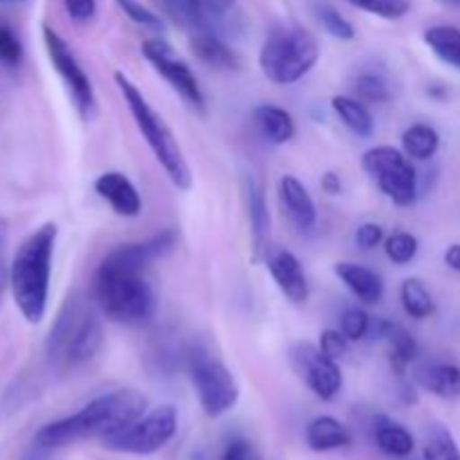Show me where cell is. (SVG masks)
<instances>
[{"label":"cell","instance_id":"cell-1","mask_svg":"<svg viewBox=\"0 0 460 460\" xmlns=\"http://www.w3.org/2000/svg\"><path fill=\"white\" fill-rule=\"evenodd\" d=\"M146 413V398L133 389H117L90 400L84 409L61 420L48 422L36 431L34 443L45 449L67 447L85 438H108L126 429Z\"/></svg>","mask_w":460,"mask_h":460},{"label":"cell","instance_id":"cell-2","mask_svg":"<svg viewBox=\"0 0 460 460\" xmlns=\"http://www.w3.org/2000/svg\"><path fill=\"white\" fill-rule=\"evenodd\" d=\"M57 236V223H45L36 227L18 245L9 265V290H12L13 304L30 323H40L48 313Z\"/></svg>","mask_w":460,"mask_h":460},{"label":"cell","instance_id":"cell-3","mask_svg":"<svg viewBox=\"0 0 460 460\" xmlns=\"http://www.w3.org/2000/svg\"><path fill=\"white\" fill-rule=\"evenodd\" d=\"M115 84L117 88H119L121 97H124L126 106H128L130 115H133L135 126H137V130L142 133V137L146 139L148 148L153 151L155 160L160 162L164 173L169 175L173 187H178L180 191H189L193 182L191 166H189L187 157H184L175 135L171 133V128L166 126L164 117L148 103V99L144 97L139 85L135 84L128 75L117 70Z\"/></svg>","mask_w":460,"mask_h":460},{"label":"cell","instance_id":"cell-4","mask_svg":"<svg viewBox=\"0 0 460 460\" xmlns=\"http://www.w3.org/2000/svg\"><path fill=\"white\" fill-rule=\"evenodd\" d=\"M93 295L108 319L124 326H146L157 313V296L144 272L99 263L93 279Z\"/></svg>","mask_w":460,"mask_h":460},{"label":"cell","instance_id":"cell-5","mask_svg":"<svg viewBox=\"0 0 460 460\" xmlns=\"http://www.w3.org/2000/svg\"><path fill=\"white\" fill-rule=\"evenodd\" d=\"M322 49L313 31L299 25H279L265 36L259 66L274 85H292L317 66Z\"/></svg>","mask_w":460,"mask_h":460},{"label":"cell","instance_id":"cell-6","mask_svg":"<svg viewBox=\"0 0 460 460\" xmlns=\"http://www.w3.org/2000/svg\"><path fill=\"white\" fill-rule=\"evenodd\" d=\"M362 169L377 182L380 191L398 207L418 200V173L411 157L394 146H373L362 155Z\"/></svg>","mask_w":460,"mask_h":460},{"label":"cell","instance_id":"cell-7","mask_svg":"<svg viewBox=\"0 0 460 460\" xmlns=\"http://www.w3.org/2000/svg\"><path fill=\"white\" fill-rule=\"evenodd\" d=\"M189 377L198 394L202 411L209 418H220L236 407L241 398L236 377L232 376L227 367L220 359L196 350L189 358Z\"/></svg>","mask_w":460,"mask_h":460},{"label":"cell","instance_id":"cell-8","mask_svg":"<svg viewBox=\"0 0 460 460\" xmlns=\"http://www.w3.org/2000/svg\"><path fill=\"white\" fill-rule=\"evenodd\" d=\"M175 431H178V411L171 404H162V407L144 413L126 429L103 438V445L112 452L151 456L173 440Z\"/></svg>","mask_w":460,"mask_h":460},{"label":"cell","instance_id":"cell-9","mask_svg":"<svg viewBox=\"0 0 460 460\" xmlns=\"http://www.w3.org/2000/svg\"><path fill=\"white\" fill-rule=\"evenodd\" d=\"M43 43L48 49V57L52 61L54 70L61 76V81L66 84L67 93H70L72 103H75L76 112L81 115L84 121H93L97 117L99 106H97V94H94L93 81L85 75V70L81 67L79 58L75 57L72 48L67 45V40L58 34L54 27L43 25Z\"/></svg>","mask_w":460,"mask_h":460},{"label":"cell","instance_id":"cell-10","mask_svg":"<svg viewBox=\"0 0 460 460\" xmlns=\"http://www.w3.org/2000/svg\"><path fill=\"white\" fill-rule=\"evenodd\" d=\"M142 57L155 67L157 75L184 99L198 112H205V94H202L198 76L193 75L191 66L175 54L171 43L160 36H153L142 43Z\"/></svg>","mask_w":460,"mask_h":460},{"label":"cell","instance_id":"cell-11","mask_svg":"<svg viewBox=\"0 0 460 460\" xmlns=\"http://www.w3.org/2000/svg\"><path fill=\"white\" fill-rule=\"evenodd\" d=\"M290 362L319 400L331 402V400L340 395L341 386H344V376H341L340 364L335 359L326 358L313 344L301 341V344L292 346Z\"/></svg>","mask_w":460,"mask_h":460},{"label":"cell","instance_id":"cell-12","mask_svg":"<svg viewBox=\"0 0 460 460\" xmlns=\"http://www.w3.org/2000/svg\"><path fill=\"white\" fill-rule=\"evenodd\" d=\"M175 245H178V234L173 229H164V232L155 234V236L146 238V241L126 243V245L115 247L112 252H108L102 263L119 270H128V272H144L148 265L171 254Z\"/></svg>","mask_w":460,"mask_h":460},{"label":"cell","instance_id":"cell-13","mask_svg":"<svg viewBox=\"0 0 460 460\" xmlns=\"http://www.w3.org/2000/svg\"><path fill=\"white\" fill-rule=\"evenodd\" d=\"M268 270L272 281L277 283V288L281 290V295L286 296L288 301L301 305L310 299L308 277H305L301 261L296 259L292 252H272V254L268 256Z\"/></svg>","mask_w":460,"mask_h":460},{"label":"cell","instance_id":"cell-14","mask_svg":"<svg viewBox=\"0 0 460 460\" xmlns=\"http://www.w3.org/2000/svg\"><path fill=\"white\" fill-rule=\"evenodd\" d=\"M94 191L99 193V198L111 205V209L115 211L121 218H137L144 209L142 196H139L137 187L130 182L128 175H124L121 171H106V173L99 175L94 180Z\"/></svg>","mask_w":460,"mask_h":460},{"label":"cell","instance_id":"cell-15","mask_svg":"<svg viewBox=\"0 0 460 460\" xmlns=\"http://www.w3.org/2000/svg\"><path fill=\"white\" fill-rule=\"evenodd\" d=\"M103 344V323L94 313H81L75 332L63 350V362L67 367H81L99 353Z\"/></svg>","mask_w":460,"mask_h":460},{"label":"cell","instance_id":"cell-16","mask_svg":"<svg viewBox=\"0 0 460 460\" xmlns=\"http://www.w3.org/2000/svg\"><path fill=\"white\" fill-rule=\"evenodd\" d=\"M335 274L349 288L350 295L362 301V304L376 305L385 296V281H382L376 270L367 268V265L340 261V263H335Z\"/></svg>","mask_w":460,"mask_h":460},{"label":"cell","instance_id":"cell-17","mask_svg":"<svg viewBox=\"0 0 460 460\" xmlns=\"http://www.w3.org/2000/svg\"><path fill=\"white\" fill-rule=\"evenodd\" d=\"M279 198H281V205L286 207L288 216L296 227L305 232V229H313L317 225V205L299 178L283 175L279 180Z\"/></svg>","mask_w":460,"mask_h":460},{"label":"cell","instance_id":"cell-18","mask_svg":"<svg viewBox=\"0 0 460 460\" xmlns=\"http://www.w3.org/2000/svg\"><path fill=\"white\" fill-rule=\"evenodd\" d=\"M245 200H247V218H250V227H252L254 259H261V256L268 252L272 220H270V209H268V200H265L263 189L259 187V182H256L254 178L245 180Z\"/></svg>","mask_w":460,"mask_h":460},{"label":"cell","instance_id":"cell-19","mask_svg":"<svg viewBox=\"0 0 460 460\" xmlns=\"http://www.w3.org/2000/svg\"><path fill=\"white\" fill-rule=\"evenodd\" d=\"M416 385L443 400L460 398V367L449 362L422 364L416 371Z\"/></svg>","mask_w":460,"mask_h":460},{"label":"cell","instance_id":"cell-20","mask_svg":"<svg viewBox=\"0 0 460 460\" xmlns=\"http://www.w3.org/2000/svg\"><path fill=\"white\" fill-rule=\"evenodd\" d=\"M305 443L313 452H335L353 443L349 427L332 416H319L305 427Z\"/></svg>","mask_w":460,"mask_h":460},{"label":"cell","instance_id":"cell-21","mask_svg":"<svg viewBox=\"0 0 460 460\" xmlns=\"http://www.w3.org/2000/svg\"><path fill=\"white\" fill-rule=\"evenodd\" d=\"M191 52L216 70H238L241 67V57L236 54V49H232L223 39L209 34V31H198L196 36H191Z\"/></svg>","mask_w":460,"mask_h":460},{"label":"cell","instance_id":"cell-22","mask_svg":"<svg viewBox=\"0 0 460 460\" xmlns=\"http://www.w3.org/2000/svg\"><path fill=\"white\" fill-rule=\"evenodd\" d=\"M254 121L261 128L263 137L268 142L277 144H288L296 135V124L295 117L281 106H274V103H261L254 111Z\"/></svg>","mask_w":460,"mask_h":460},{"label":"cell","instance_id":"cell-23","mask_svg":"<svg viewBox=\"0 0 460 460\" xmlns=\"http://www.w3.org/2000/svg\"><path fill=\"white\" fill-rule=\"evenodd\" d=\"M332 112L340 117L341 124L358 137H371L376 133V119H373L371 111L362 99L349 97V94H337L331 99Z\"/></svg>","mask_w":460,"mask_h":460},{"label":"cell","instance_id":"cell-24","mask_svg":"<svg viewBox=\"0 0 460 460\" xmlns=\"http://www.w3.org/2000/svg\"><path fill=\"white\" fill-rule=\"evenodd\" d=\"M376 445L382 454L395 458L411 456L413 449H416V440H413L411 431L385 416L376 420Z\"/></svg>","mask_w":460,"mask_h":460},{"label":"cell","instance_id":"cell-25","mask_svg":"<svg viewBox=\"0 0 460 460\" xmlns=\"http://www.w3.org/2000/svg\"><path fill=\"white\" fill-rule=\"evenodd\" d=\"M427 48L436 54L443 63L460 70V30L454 25H431L425 34Z\"/></svg>","mask_w":460,"mask_h":460},{"label":"cell","instance_id":"cell-26","mask_svg":"<svg viewBox=\"0 0 460 460\" xmlns=\"http://www.w3.org/2000/svg\"><path fill=\"white\" fill-rule=\"evenodd\" d=\"M386 353H389V364L394 368V373H398L400 377H404L407 368L416 362L418 358V341L407 328L395 326L391 328V332L386 335Z\"/></svg>","mask_w":460,"mask_h":460},{"label":"cell","instance_id":"cell-27","mask_svg":"<svg viewBox=\"0 0 460 460\" xmlns=\"http://www.w3.org/2000/svg\"><path fill=\"white\" fill-rule=\"evenodd\" d=\"M440 135L429 124H413L402 133V151L411 160L427 162L438 153Z\"/></svg>","mask_w":460,"mask_h":460},{"label":"cell","instance_id":"cell-28","mask_svg":"<svg viewBox=\"0 0 460 460\" xmlns=\"http://www.w3.org/2000/svg\"><path fill=\"white\" fill-rule=\"evenodd\" d=\"M400 301L411 319H429L436 313V301L420 279H404L400 286Z\"/></svg>","mask_w":460,"mask_h":460},{"label":"cell","instance_id":"cell-29","mask_svg":"<svg viewBox=\"0 0 460 460\" xmlns=\"http://www.w3.org/2000/svg\"><path fill=\"white\" fill-rule=\"evenodd\" d=\"M81 313L76 308L75 301H67L66 308L58 313L57 322H54L52 331H49L48 337V344H45V350H48V358L49 359H61L63 358V350H66L67 341H70L72 332H75L76 322H79Z\"/></svg>","mask_w":460,"mask_h":460},{"label":"cell","instance_id":"cell-30","mask_svg":"<svg viewBox=\"0 0 460 460\" xmlns=\"http://www.w3.org/2000/svg\"><path fill=\"white\" fill-rule=\"evenodd\" d=\"M314 16L322 22L323 30L332 36V39L340 40H353L355 39V27L335 4L326 3V0H319L314 3Z\"/></svg>","mask_w":460,"mask_h":460},{"label":"cell","instance_id":"cell-31","mask_svg":"<svg viewBox=\"0 0 460 460\" xmlns=\"http://www.w3.org/2000/svg\"><path fill=\"white\" fill-rule=\"evenodd\" d=\"M425 460H460V449L452 431L443 425H431L427 431Z\"/></svg>","mask_w":460,"mask_h":460},{"label":"cell","instance_id":"cell-32","mask_svg":"<svg viewBox=\"0 0 460 460\" xmlns=\"http://www.w3.org/2000/svg\"><path fill=\"white\" fill-rule=\"evenodd\" d=\"M420 243L413 234L409 232H395L385 241V254L391 263L395 265H409L418 256Z\"/></svg>","mask_w":460,"mask_h":460},{"label":"cell","instance_id":"cell-33","mask_svg":"<svg viewBox=\"0 0 460 460\" xmlns=\"http://www.w3.org/2000/svg\"><path fill=\"white\" fill-rule=\"evenodd\" d=\"M355 93L364 103H386L391 99V88L386 79L376 72H364L355 79Z\"/></svg>","mask_w":460,"mask_h":460},{"label":"cell","instance_id":"cell-34","mask_svg":"<svg viewBox=\"0 0 460 460\" xmlns=\"http://www.w3.org/2000/svg\"><path fill=\"white\" fill-rule=\"evenodd\" d=\"M349 3L385 21H400L411 12V0H349Z\"/></svg>","mask_w":460,"mask_h":460},{"label":"cell","instance_id":"cell-35","mask_svg":"<svg viewBox=\"0 0 460 460\" xmlns=\"http://www.w3.org/2000/svg\"><path fill=\"white\" fill-rule=\"evenodd\" d=\"M115 3H117V7L124 12V16L128 18V21H133L135 25L144 27V30H151V31L164 30V22H162V18L157 16L155 12H151L146 4L139 3V0H115Z\"/></svg>","mask_w":460,"mask_h":460},{"label":"cell","instance_id":"cell-36","mask_svg":"<svg viewBox=\"0 0 460 460\" xmlns=\"http://www.w3.org/2000/svg\"><path fill=\"white\" fill-rule=\"evenodd\" d=\"M368 328H371V314L362 308H349L344 310L340 319V331L349 341H362L367 340Z\"/></svg>","mask_w":460,"mask_h":460},{"label":"cell","instance_id":"cell-37","mask_svg":"<svg viewBox=\"0 0 460 460\" xmlns=\"http://www.w3.org/2000/svg\"><path fill=\"white\" fill-rule=\"evenodd\" d=\"M22 61V43L16 31L0 21V63L4 66H18Z\"/></svg>","mask_w":460,"mask_h":460},{"label":"cell","instance_id":"cell-38","mask_svg":"<svg viewBox=\"0 0 460 460\" xmlns=\"http://www.w3.org/2000/svg\"><path fill=\"white\" fill-rule=\"evenodd\" d=\"M349 344L350 341L346 340L344 332L335 331V328H328V331H323L322 337H319V350H322L326 358L335 359V362H340V359L349 353Z\"/></svg>","mask_w":460,"mask_h":460},{"label":"cell","instance_id":"cell-39","mask_svg":"<svg viewBox=\"0 0 460 460\" xmlns=\"http://www.w3.org/2000/svg\"><path fill=\"white\" fill-rule=\"evenodd\" d=\"M180 21L189 22V25H196V22L202 21V9H205V3L202 0H162Z\"/></svg>","mask_w":460,"mask_h":460},{"label":"cell","instance_id":"cell-40","mask_svg":"<svg viewBox=\"0 0 460 460\" xmlns=\"http://www.w3.org/2000/svg\"><path fill=\"white\" fill-rule=\"evenodd\" d=\"M382 241H385V229L377 223H364L359 225L358 232H355V245L364 252L376 250Z\"/></svg>","mask_w":460,"mask_h":460},{"label":"cell","instance_id":"cell-41","mask_svg":"<svg viewBox=\"0 0 460 460\" xmlns=\"http://www.w3.org/2000/svg\"><path fill=\"white\" fill-rule=\"evenodd\" d=\"M63 4L75 22H90L97 16V0H63Z\"/></svg>","mask_w":460,"mask_h":460},{"label":"cell","instance_id":"cell-42","mask_svg":"<svg viewBox=\"0 0 460 460\" xmlns=\"http://www.w3.org/2000/svg\"><path fill=\"white\" fill-rule=\"evenodd\" d=\"M220 460H259L256 458L254 449L245 443V440H234V443L227 445L225 454Z\"/></svg>","mask_w":460,"mask_h":460},{"label":"cell","instance_id":"cell-43","mask_svg":"<svg viewBox=\"0 0 460 460\" xmlns=\"http://www.w3.org/2000/svg\"><path fill=\"white\" fill-rule=\"evenodd\" d=\"M322 189L328 196H340V193L344 191V184H341V178L335 171H326V173L322 175Z\"/></svg>","mask_w":460,"mask_h":460},{"label":"cell","instance_id":"cell-44","mask_svg":"<svg viewBox=\"0 0 460 460\" xmlns=\"http://www.w3.org/2000/svg\"><path fill=\"white\" fill-rule=\"evenodd\" d=\"M202 3H205V7L209 9L211 13H216V16H225V13L234 7L236 0H202Z\"/></svg>","mask_w":460,"mask_h":460},{"label":"cell","instance_id":"cell-45","mask_svg":"<svg viewBox=\"0 0 460 460\" xmlns=\"http://www.w3.org/2000/svg\"><path fill=\"white\" fill-rule=\"evenodd\" d=\"M445 265L454 272H460V243H454V245L447 247L445 252Z\"/></svg>","mask_w":460,"mask_h":460},{"label":"cell","instance_id":"cell-46","mask_svg":"<svg viewBox=\"0 0 460 460\" xmlns=\"http://www.w3.org/2000/svg\"><path fill=\"white\" fill-rule=\"evenodd\" d=\"M9 243V223L0 218V261H4V252H7Z\"/></svg>","mask_w":460,"mask_h":460},{"label":"cell","instance_id":"cell-47","mask_svg":"<svg viewBox=\"0 0 460 460\" xmlns=\"http://www.w3.org/2000/svg\"><path fill=\"white\" fill-rule=\"evenodd\" d=\"M49 454H52V449H45V447H40V445L34 443V449H31V452L27 454L22 460H49Z\"/></svg>","mask_w":460,"mask_h":460},{"label":"cell","instance_id":"cell-48","mask_svg":"<svg viewBox=\"0 0 460 460\" xmlns=\"http://www.w3.org/2000/svg\"><path fill=\"white\" fill-rule=\"evenodd\" d=\"M9 286V265L7 261H0V295L7 290Z\"/></svg>","mask_w":460,"mask_h":460},{"label":"cell","instance_id":"cell-49","mask_svg":"<svg viewBox=\"0 0 460 460\" xmlns=\"http://www.w3.org/2000/svg\"><path fill=\"white\" fill-rule=\"evenodd\" d=\"M445 4H452V7H460V0H440Z\"/></svg>","mask_w":460,"mask_h":460},{"label":"cell","instance_id":"cell-50","mask_svg":"<svg viewBox=\"0 0 460 460\" xmlns=\"http://www.w3.org/2000/svg\"><path fill=\"white\" fill-rule=\"evenodd\" d=\"M0 3H25V0H0Z\"/></svg>","mask_w":460,"mask_h":460}]
</instances>
